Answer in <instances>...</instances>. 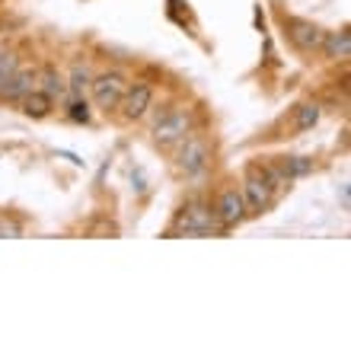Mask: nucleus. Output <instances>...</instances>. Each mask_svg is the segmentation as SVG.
<instances>
[{
	"label": "nucleus",
	"instance_id": "obj_1",
	"mask_svg": "<svg viewBox=\"0 0 351 351\" xmlns=\"http://www.w3.org/2000/svg\"><path fill=\"white\" fill-rule=\"evenodd\" d=\"M275 185H271V179H268L265 167L262 163H250L246 167V176H243V204H246V217H259V214H265L268 208H271V202H275Z\"/></svg>",
	"mask_w": 351,
	"mask_h": 351
},
{
	"label": "nucleus",
	"instance_id": "obj_2",
	"mask_svg": "<svg viewBox=\"0 0 351 351\" xmlns=\"http://www.w3.org/2000/svg\"><path fill=\"white\" fill-rule=\"evenodd\" d=\"M221 221L214 217V211L202 202H189L182 211L176 214L173 227L167 230V237L173 233H189V237H208V233H221Z\"/></svg>",
	"mask_w": 351,
	"mask_h": 351
},
{
	"label": "nucleus",
	"instance_id": "obj_3",
	"mask_svg": "<svg viewBox=\"0 0 351 351\" xmlns=\"http://www.w3.org/2000/svg\"><path fill=\"white\" fill-rule=\"evenodd\" d=\"M195 131V119L189 109H169L163 119L154 125V141H157L160 147H176V144H182L189 134Z\"/></svg>",
	"mask_w": 351,
	"mask_h": 351
},
{
	"label": "nucleus",
	"instance_id": "obj_4",
	"mask_svg": "<svg viewBox=\"0 0 351 351\" xmlns=\"http://www.w3.org/2000/svg\"><path fill=\"white\" fill-rule=\"evenodd\" d=\"M125 86H128V80H125V74H121V71H106V74L93 77V80H90L93 102H96V106H99L102 112L119 109V102H121V93H125Z\"/></svg>",
	"mask_w": 351,
	"mask_h": 351
},
{
	"label": "nucleus",
	"instance_id": "obj_5",
	"mask_svg": "<svg viewBox=\"0 0 351 351\" xmlns=\"http://www.w3.org/2000/svg\"><path fill=\"white\" fill-rule=\"evenodd\" d=\"M208 160H211V144H208L198 131H192V134L182 141V150H179V157H176V167L185 176H198L208 167Z\"/></svg>",
	"mask_w": 351,
	"mask_h": 351
},
{
	"label": "nucleus",
	"instance_id": "obj_6",
	"mask_svg": "<svg viewBox=\"0 0 351 351\" xmlns=\"http://www.w3.org/2000/svg\"><path fill=\"white\" fill-rule=\"evenodd\" d=\"M285 32L304 55L319 51V45H323V38H326L323 29L316 26V23H310V19H304V16H285Z\"/></svg>",
	"mask_w": 351,
	"mask_h": 351
},
{
	"label": "nucleus",
	"instance_id": "obj_7",
	"mask_svg": "<svg viewBox=\"0 0 351 351\" xmlns=\"http://www.w3.org/2000/svg\"><path fill=\"white\" fill-rule=\"evenodd\" d=\"M150 102H154V90H150V84H128L125 86V93H121V119L125 121H138L147 115Z\"/></svg>",
	"mask_w": 351,
	"mask_h": 351
},
{
	"label": "nucleus",
	"instance_id": "obj_8",
	"mask_svg": "<svg viewBox=\"0 0 351 351\" xmlns=\"http://www.w3.org/2000/svg\"><path fill=\"white\" fill-rule=\"evenodd\" d=\"M214 217L221 221L223 230H230V227L246 221V204H243L240 189H223L221 198H217V208H214Z\"/></svg>",
	"mask_w": 351,
	"mask_h": 351
},
{
	"label": "nucleus",
	"instance_id": "obj_9",
	"mask_svg": "<svg viewBox=\"0 0 351 351\" xmlns=\"http://www.w3.org/2000/svg\"><path fill=\"white\" fill-rule=\"evenodd\" d=\"M38 84V74L36 71H23L16 67V74L10 77L7 84H0V102H19L26 93H32Z\"/></svg>",
	"mask_w": 351,
	"mask_h": 351
},
{
	"label": "nucleus",
	"instance_id": "obj_10",
	"mask_svg": "<svg viewBox=\"0 0 351 351\" xmlns=\"http://www.w3.org/2000/svg\"><path fill=\"white\" fill-rule=\"evenodd\" d=\"M19 109H23V115H26V119H36L38 121V119H48V115H51V109H55V99L36 86L32 93H26V96L19 99Z\"/></svg>",
	"mask_w": 351,
	"mask_h": 351
},
{
	"label": "nucleus",
	"instance_id": "obj_11",
	"mask_svg": "<svg viewBox=\"0 0 351 351\" xmlns=\"http://www.w3.org/2000/svg\"><path fill=\"white\" fill-rule=\"evenodd\" d=\"M326 51V58H332V61H345V58L351 55V32L348 26L339 29V32H326L323 45H319Z\"/></svg>",
	"mask_w": 351,
	"mask_h": 351
},
{
	"label": "nucleus",
	"instance_id": "obj_12",
	"mask_svg": "<svg viewBox=\"0 0 351 351\" xmlns=\"http://www.w3.org/2000/svg\"><path fill=\"white\" fill-rule=\"evenodd\" d=\"M38 84H42V93H48L51 99H55V96H64V93H67V80L58 74L51 64L42 67V74H38Z\"/></svg>",
	"mask_w": 351,
	"mask_h": 351
},
{
	"label": "nucleus",
	"instance_id": "obj_13",
	"mask_svg": "<svg viewBox=\"0 0 351 351\" xmlns=\"http://www.w3.org/2000/svg\"><path fill=\"white\" fill-rule=\"evenodd\" d=\"M278 169H281V176L291 182V179H297V176L310 173V169H313V160L310 157H281L278 160Z\"/></svg>",
	"mask_w": 351,
	"mask_h": 351
},
{
	"label": "nucleus",
	"instance_id": "obj_14",
	"mask_svg": "<svg viewBox=\"0 0 351 351\" xmlns=\"http://www.w3.org/2000/svg\"><path fill=\"white\" fill-rule=\"evenodd\" d=\"M319 121V106L316 102H304L294 109V131H310Z\"/></svg>",
	"mask_w": 351,
	"mask_h": 351
},
{
	"label": "nucleus",
	"instance_id": "obj_15",
	"mask_svg": "<svg viewBox=\"0 0 351 351\" xmlns=\"http://www.w3.org/2000/svg\"><path fill=\"white\" fill-rule=\"evenodd\" d=\"M90 71H86L84 64H74V74H71V80H67V93L74 96V99H80L86 90H90Z\"/></svg>",
	"mask_w": 351,
	"mask_h": 351
},
{
	"label": "nucleus",
	"instance_id": "obj_16",
	"mask_svg": "<svg viewBox=\"0 0 351 351\" xmlns=\"http://www.w3.org/2000/svg\"><path fill=\"white\" fill-rule=\"evenodd\" d=\"M16 67H19V58L13 51H7V48H0V84H7L10 77L16 74Z\"/></svg>",
	"mask_w": 351,
	"mask_h": 351
},
{
	"label": "nucleus",
	"instance_id": "obj_17",
	"mask_svg": "<svg viewBox=\"0 0 351 351\" xmlns=\"http://www.w3.org/2000/svg\"><path fill=\"white\" fill-rule=\"evenodd\" d=\"M67 115H71V121H90V106H86V99L80 96V99H74L71 106H67Z\"/></svg>",
	"mask_w": 351,
	"mask_h": 351
},
{
	"label": "nucleus",
	"instance_id": "obj_18",
	"mask_svg": "<svg viewBox=\"0 0 351 351\" xmlns=\"http://www.w3.org/2000/svg\"><path fill=\"white\" fill-rule=\"evenodd\" d=\"M16 240V237H23V227H19L13 217H7V214H0V240Z\"/></svg>",
	"mask_w": 351,
	"mask_h": 351
},
{
	"label": "nucleus",
	"instance_id": "obj_19",
	"mask_svg": "<svg viewBox=\"0 0 351 351\" xmlns=\"http://www.w3.org/2000/svg\"><path fill=\"white\" fill-rule=\"evenodd\" d=\"M90 233H93V237H96V233H112V237H115V233H119V227H115V223H109V221H102L99 227H90Z\"/></svg>",
	"mask_w": 351,
	"mask_h": 351
}]
</instances>
